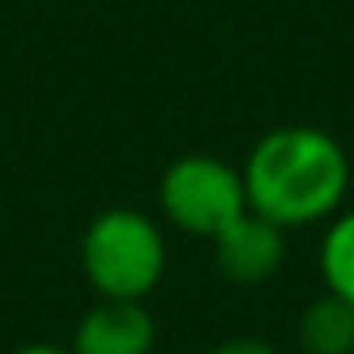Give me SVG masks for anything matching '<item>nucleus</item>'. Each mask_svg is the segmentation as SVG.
<instances>
[{
	"label": "nucleus",
	"mask_w": 354,
	"mask_h": 354,
	"mask_svg": "<svg viewBox=\"0 0 354 354\" xmlns=\"http://www.w3.org/2000/svg\"><path fill=\"white\" fill-rule=\"evenodd\" d=\"M240 176L252 214L301 229L339 214L351 187V160L316 126H278L252 145Z\"/></svg>",
	"instance_id": "obj_1"
},
{
	"label": "nucleus",
	"mask_w": 354,
	"mask_h": 354,
	"mask_svg": "<svg viewBox=\"0 0 354 354\" xmlns=\"http://www.w3.org/2000/svg\"><path fill=\"white\" fill-rule=\"evenodd\" d=\"M80 270L100 297L145 301L168 270L164 229L141 209H103L80 236Z\"/></svg>",
	"instance_id": "obj_2"
},
{
	"label": "nucleus",
	"mask_w": 354,
	"mask_h": 354,
	"mask_svg": "<svg viewBox=\"0 0 354 354\" xmlns=\"http://www.w3.org/2000/svg\"><path fill=\"white\" fill-rule=\"evenodd\" d=\"M160 214L179 232L214 240L232 217L248 209L244 176L229 160L209 153H187L171 160L156 187Z\"/></svg>",
	"instance_id": "obj_3"
},
{
	"label": "nucleus",
	"mask_w": 354,
	"mask_h": 354,
	"mask_svg": "<svg viewBox=\"0 0 354 354\" xmlns=\"http://www.w3.org/2000/svg\"><path fill=\"white\" fill-rule=\"evenodd\" d=\"M214 255L225 278L240 286L267 282L286 259V229L244 209L214 236Z\"/></svg>",
	"instance_id": "obj_4"
},
{
	"label": "nucleus",
	"mask_w": 354,
	"mask_h": 354,
	"mask_svg": "<svg viewBox=\"0 0 354 354\" xmlns=\"http://www.w3.org/2000/svg\"><path fill=\"white\" fill-rule=\"evenodd\" d=\"M156 320L145 301L100 297L73 331V354H153Z\"/></svg>",
	"instance_id": "obj_5"
},
{
	"label": "nucleus",
	"mask_w": 354,
	"mask_h": 354,
	"mask_svg": "<svg viewBox=\"0 0 354 354\" xmlns=\"http://www.w3.org/2000/svg\"><path fill=\"white\" fill-rule=\"evenodd\" d=\"M297 335L305 354H354V305L324 293L305 308Z\"/></svg>",
	"instance_id": "obj_6"
},
{
	"label": "nucleus",
	"mask_w": 354,
	"mask_h": 354,
	"mask_svg": "<svg viewBox=\"0 0 354 354\" xmlns=\"http://www.w3.org/2000/svg\"><path fill=\"white\" fill-rule=\"evenodd\" d=\"M320 274L328 293L354 305V209L331 217L320 244Z\"/></svg>",
	"instance_id": "obj_7"
},
{
	"label": "nucleus",
	"mask_w": 354,
	"mask_h": 354,
	"mask_svg": "<svg viewBox=\"0 0 354 354\" xmlns=\"http://www.w3.org/2000/svg\"><path fill=\"white\" fill-rule=\"evenodd\" d=\"M209 354H278V351L270 343H263V339H225Z\"/></svg>",
	"instance_id": "obj_8"
},
{
	"label": "nucleus",
	"mask_w": 354,
	"mask_h": 354,
	"mask_svg": "<svg viewBox=\"0 0 354 354\" xmlns=\"http://www.w3.org/2000/svg\"><path fill=\"white\" fill-rule=\"evenodd\" d=\"M12 354H73L69 346H57V343H24L16 346Z\"/></svg>",
	"instance_id": "obj_9"
}]
</instances>
